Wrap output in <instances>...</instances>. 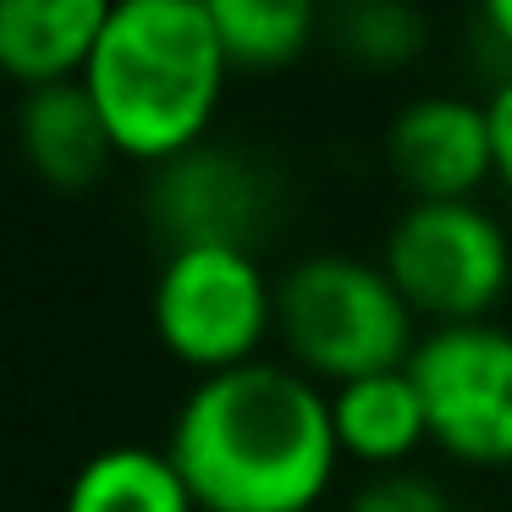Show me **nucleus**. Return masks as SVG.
Returning a JSON list of instances; mask_svg holds the SVG:
<instances>
[{
	"label": "nucleus",
	"instance_id": "obj_11",
	"mask_svg": "<svg viewBox=\"0 0 512 512\" xmlns=\"http://www.w3.org/2000/svg\"><path fill=\"white\" fill-rule=\"evenodd\" d=\"M331 424H336L342 457L375 468V474L408 468V457L430 441V413H424V397L413 386L408 364L336 386L331 391Z\"/></svg>",
	"mask_w": 512,
	"mask_h": 512
},
{
	"label": "nucleus",
	"instance_id": "obj_7",
	"mask_svg": "<svg viewBox=\"0 0 512 512\" xmlns=\"http://www.w3.org/2000/svg\"><path fill=\"white\" fill-rule=\"evenodd\" d=\"M386 160L408 204L474 199L496 177L490 111L479 100H463V94L408 100L386 127Z\"/></svg>",
	"mask_w": 512,
	"mask_h": 512
},
{
	"label": "nucleus",
	"instance_id": "obj_12",
	"mask_svg": "<svg viewBox=\"0 0 512 512\" xmlns=\"http://www.w3.org/2000/svg\"><path fill=\"white\" fill-rule=\"evenodd\" d=\"M61 512H199L166 446H105L72 474Z\"/></svg>",
	"mask_w": 512,
	"mask_h": 512
},
{
	"label": "nucleus",
	"instance_id": "obj_17",
	"mask_svg": "<svg viewBox=\"0 0 512 512\" xmlns=\"http://www.w3.org/2000/svg\"><path fill=\"white\" fill-rule=\"evenodd\" d=\"M485 28L496 34V45L512 56V0H490V6H485Z\"/></svg>",
	"mask_w": 512,
	"mask_h": 512
},
{
	"label": "nucleus",
	"instance_id": "obj_5",
	"mask_svg": "<svg viewBox=\"0 0 512 512\" xmlns=\"http://www.w3.org/2000/svg\"><path fill=\"white\" fill-rule=\"evenodd\" d=\"M380 265L413 314L435 325L490 320L512 287V237L479 199L408 204L391 221Z\"/></svg>",
	"mask_w": 512,
	"mask_h": 512
},
{
	"label": "nucleus",
	"instance_id": "obj_9",
	"mask_svg": "<svg viewBox=\"0 0 512 512\" xmlns=\"http://www.w3.org/2000/svg\"><path fill=\"white\" fill-rule=\"evenodd\" d=\"M111 0H6L0 6V67L23 89L78 83L100 50Z\"/></svg>",
	"mask_w": 512,
	"mask_h": 512
},
{
	"label": "nucleus",
	"instance_id": "obj_3",
	"mask_svg": "<svg viewBox=\"0 0 512 512\" xmlns=\"http://www.w3.org/2000/svg\"><path fill=\"white\" fill-rule=\"evenodd\" d=\"M413 320L419 314L380 259L309 254L276 281V336L287 342L292 369L331 380V391L408 364L419 347Z\"/></svg>",
	"mask_w": 512,
	"mask_h": 512
},
{
	"label": "nucleus",
	"instance_id": "obj_14",
	"mask_svg": "<svg viewBox=\"0 0 512 512\" xmlns=\"http://www.w3.org/2000/svg\"><path fill=\"white\" fill-rule=\"evenodd\" d=\"M342 50L369 67H402L424 50V17L397 0H369L342 12Z\"/></svg>",
	"mask_w": 512,
	"mask_h": 512
},
{
	"label": "nucleus",
	"instance_id": "obj_2",
	"mask_svg": "<svg viewBox=\"0 0 512 512\" xmlns=\"http://www.w3.org/2000/svg\"><path fill=\"white\" fill-rule=\"evenodd\" d=\"M226 45L210 0H116L83 89L116 160L171 166L204 149L226 94Z\"/></svg>",
	"mask_w": 512,
	"mask_h": 512
},
{
	"label": "nucleus",
	"instance_id": "obj_16",
	"mask_svg": "<svg viewBox=\"0 0 512 512\" xmlns=\"http://www.w3.org/2000/svg\"><path fill=\"white\" fill-rule=\"evenodd\" d=\"M485 111H490V138H496V182L512 193V72L490 89Z\"/></svg>",
	"mask_w": 512,
	"mask_h": 512
},
{
	"label": "nucleus",
	"instance_id": "obj_10",
	"mask_svg": "<svg viewBox=\"0 0 512 512\" xmlns=\"http://www.w3.org/2000/svg\"><path fill=\"white\" fill-rule=\"evenodd\" d=\"M17 138L45 188L78 193L105 177L116 160V144L105 133L100 111H94L89 89L78 83H50V89H28L23 111H17Z\"/></svg>",
	"mask_w": 512,
	"mask_h": 512
},
{
	"label": "nucleus",
	"instance_id": "obj_1",
	"mask_svg": "<svg viewBox=\"0 0 512 512\" xmlns=\"http://www.w3.org/2000/svg\"><path fill=\"white\" fill-rule=\"evenodd\" d=\"M166 452L199 512H309L342 463L331 391L265 358L193 380Z\"/></svg>",
	"mask_w": 512,
	"mask_h": 512
},
{
	"label": "nucleus",
	"instance_id": "obj_15",
	"mask_svg": "<svg viewBox=\"0 0 512 512\" xmlns=\"http://www.w3.org/2000/svg\"><path fill=\"white\" fill-rule=\"evenodd\" d=\"M347 512H452V501L441 496L435 479L413 474V468H391V474L364 479Z\"/></svg>",
	"mask_w": 512,
	"mask_h": 512
},
{
	"label": "nucleus",
	"instance_id": "obj_8",
	"mask_svg": "<svg viewBox=\"0 0 512 512\" xmlns=\"http://www.w3.org/2000/svg\"><path fill=\"white\" fill-rule=\"evenodd\" d=\"M270 215L265 204V171H254L243 155H215V149H193V155L160 166L155 177V221L171 248L193 243H232L254 248V226Z\"/></svg>",
	"mask_w": 512,
	"mask_h": 512
},
{
	"label": "nucleus",
	"instance_id": "obj_13",
	"mask_svg": "<svg viewBox=\"0 0 512 512\" xmlns=\"http://www.w3.org/2000/svg\"><path fill=\"white\" fill-rule=\"evenodd\" d=\"M215 28H221V45L232 67H287L309 50L314 34V12L303 0H210Z\"/></svg>",
	"mask_w": 512,
	"mask_h": 512
},
{
	"label": "nucleus",
	"instance_id": "obj_4",
	"mask_svg": "<svg viewBox=\"0 0 512 512\" xmlns=\"http://www.w3.org/2000/svg\"><path fill=\"white\" fill-rule=\"evenodd\" d=\"M155 336L193 375L259 364V347L276 331V281L254 259V248L193 243L166 248V265L149 298Z\"/></svg>",
	"mask_w": 512,
	"mask_h": 512
},
{
	"label": "nucleus",
	"instance_id": "obj_6",
	"mask_svg": "<svg viewBox=\"0 0 512 512\" xmlns=\"http://www.w3.org/2000/svg\"><path fill=\"white\" fill-rule=\"evenodd\" d=\"M408 375L430 413V441L474 468L512 463V331L496 320L435 325L419 336Z\"/></svg>",
	"mask_w": 512,
	"mask_h": 512
}]
</instances>
